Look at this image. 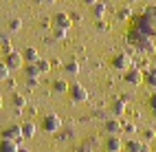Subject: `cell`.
Returning a JSON list of instances; mask_svg holds the SVG:
<instances>
[{"label": "cell", "mask_w": 156, "mask_h": 152, "mask_svg": "<svg viewBox=\"0 0 156 152\" xmlns=\"http://www.w3.org/2000/svg\"><path fill=\"white\" fill-rule=\"evenodd\" d=\"M92 13H95V18H103L106 16V5H101V2H97V5H92Z\"/></svg>", "instance_id": "18"}, {"label": "cell", "mask_w": 156, "mask_h": 152, "mask_svg": "<svg viewBox=\"0 0 156 152\" xmlns=\"http://www.w3.org/2000/svg\"><path fill=\"white\" fill-rule=\"evenodd\" d=\"M0 108H2V99H0Z\"/></svg>", "instance_id": "34"}, {"label": "cell", "mask_w": 156, "mask_h": 152, "mask_svg": "<svg viewBox=\"0 0 156 152\" xmlns=\"http://www.w3.org/2000/svg\"><path fill=\"white\" fill-rule=\"evenodd\" d=\"M66 31H68V29L55 27V29H53V38H55V40H64V38H66Z\"/></svg>", "instance_id": "21"}, {"label": "cell", "mask_w": 156, "mask_h": 152, "mask_svg": "<svg viewBox=\"0 0 156 152\" xmlns=\"http://www.w3.org/2000/svg\"><path fill=\"white\" fill-rule=\"evenodd\" d=\"M123 148H126V152H147V146L141 143V141H136V139H130Z\"/></svg>", "instance_id": "9"}, {"label": "cell", "mask_w": 156, "mask_h": 152, "mask_svg": "<svg viewBox=\"0 0 156 152\" xmlns=\"http://www.w3.org/2000/svg\"><path fill=\"white\" fill-rule=\"evenodd\" d=\"M53 90H55V93H68V84L64 82V79H55V82H53Z\"/></svg>", "instance_id": "17"}, {"label": "cell", "mask_w": 156, "mask_h": 152, "mask_svg": "<svg viewBox=\"0 0 156 152\" xmlns=\"http://www.w3.org/2000/svg\"><path fill=\"white\" fill-rule=\"evenodd\" d=\"M20 29H22V20H20V18L9 20V31H11V33H18Z\"/></svg>", "instance_id": "19"}, {"label": "cell", "mask_w": 156, "mask_h": 152, "mask_svg": "<svg viewBox=\"0 0 156 152\" xmlns=\"http://www.w3.org/2000/svg\"><path fill=\"white\" fill-rule=\"evenodd\" d=\"M132 16V9L130 7H126V9H121V11H119V20H128Z\"/></svg>", "instance_id": "25"}, {"label": "cell", "mask_w": 156, "mask_h": 152, "mask_svg": "<svg viewBox=\"0 0 156 152\" xmlns=\"http://www.w3.org/2000/svg\"><path fill=\"white\" fill-rule=\"evenodd\" d=\"M145 84L152 86V88H156V66H152V68L145 71Z\"/></svg>", "instance_id": "14"}, {"label": "cell", "mask_w": 156, "mask_h": 152, "mask_svg": "<svg viewBox=\"0 0 156 152\" xmlns=\"http://www.w3.org/2000/svg\"><path fill=\"white\" fill-rule=\"evenodd\" d=\"M22 55H24V62H29V64H35L37 60H40V53H37V49H33V46L24 49V51H22Z\"/></svg>", "instance_id": "11"}, {"label": "cell", "mask_w": 156, "mask_h": 152, "mask_svg": "<svg viewBox=\"0 0 156 152\" xmlns=\"http://www.w3.org/2000/svg\"><path fill=\"white\" fill-rule=\"evenodd\" d=\"M128 2H139V0H128Z\"/></svg>", "instance_id": "33"}, {"label": "cell", "mask_w": 156, "mask_h": 152, "mask_svg": "<svg viewBox=\"0 0 156 152\" xmlns=\"http://www.w3.org/2000/svg\"><path fill=\"white\" fill-rule=\"evenodd\" d=\"M112 66L117 68V71H128V68L132 66V60H130V55H128V53H119V55H114Z\"/></svg>", "instance_id": "5"}, {"label": "cell", "mask_w": 156, "mask_h": 152, "mask_svg": "<svg viewBox=\"0 0 156 152\" xmlns=\"http://www.w3.org/2000/svg\"><path fill=\"white\" fill-rule=\"evenodd\" d=\"M103 128H106V132H110V135H119L121 130H123V126H121L119 119H108L106 124H103Z\"/></svg>", "instance_id": "7"}, {"label": "cell", "mask_w": 156, "mask_h": 152, "mask_svg": "<svg viewBox=\"0 0 156 152\" xmlns=\"http://www.w3.org/2000/svg\"><path fill=\"white\" fill-rule=\"evenodd\" d=\"M20 146H18V141L13 139H2L0 141V152H18Z\"/></svg>", "instance_id": "10"}, {"label": "cell", "mask_w": 156, "mask_h": 152, "mask_svg": "<svg viewBox=\"0 0 156 152\" xmlns=\"http://www.w3.org/2000/svg\"><path fill=\"white\" fill-rule=\"evenodd\" d=\"M2 137H5V139H13V141H18V143H20V141L24 139V135H22V126H16V124H13V126L5 128Z\"/></svg>", "instance_id": "6"}, {"label": "cell", "mask_w": 156, "mask_h": 152, "mask_svg": "<svg viewBox=\"0 0 156 152\" xmlns=\"http://www.w3.org/2000/svg\"><path fill=\"white\" fill-rule=\"evenodd\" d=\"M24 73H27V77H40L42 73H40V68H37V64H27L24 66Z\"/></svg>", "instance_id": "16"}, {"label": "cell", "mask_w": 156, "mask_h": 152, "mask_svg": "<svg viewBox=\"0 0 156 152\" xmlns=\"http://www.w3.org/2000/svg\"><path fill=\"white\" fill-rule=\"evenodd\" d=\"M18 152H31V150H27V148H20V150H18Z\"/></svg>", "instance_id": "32"}, {"label": "cell", "mask_w": 156, "mask_h": 152, "mask_svg": "<svg viewBox=\"0 0 156 152\" xmlns=\"http://www.w3.org/2000/svg\"><path fill=\"white\" fill-rule=\"evenodd\" d=\"M64 68H66V73H70V75H77L79 73V64L77 62H68Z\"/></svg>", "instance_id": "22"}, {"label": "cell", "mask_w": 156, "mask_h": 152, "mask_svg": "<svg viewBox=\"0 0 156 152\" xmlns=\"http://www.w3.org/2000/svg\"><path fill=\"white\" fill-rule=\"evenodd\" d=\"M126 82L132 84V86H139V84L145 82V73H143L139 66H130V68L126 71Z\"/></svg>", "instance_id": "3"}, {"label": "cell", "mask_w": 156, "mask_h": 152, "mask_svg": "<svg viewBox=\"0 0 156 152\" xmlns=\"http://www.w3.org/2000/svg\"><path fill=\"white\" fill-rule=\"evenodd\" d=\"M68 95H70V99L75 101V104H81V101H88V90L81 86V84H70L68 86Z\"/></svg>", "instance_id": "1"}, {"label": "cell", "mask_w": 156, "mask_h": 152, "mask_svg": "<svg viewBox=\"0 0 156 152\" xmlns=\"http://www.w3.org/2000/svg\"><path fill=\"white\" fill-rule=\"evenodd\" d=\"M13 106H16V108H24V106H27V99H24L22 95H16V97H13Z\"/></svg>", "instance_id": "24"}, {"label": "cell", "mask_w": 156, "mask_h": 152, "mask_svg": "<svg viewBox=\"0 0 156 152\" xmlns=\"http://www.w3.org/2000/svg\"><path fill=\"white\" fill-rule=\"evenodd\" d=\"M40 2H46V5H53V2H57V0H40Z\"/></svg>", "instance_id": "31"}, {"label": "cell", "mask_w": 156, "mask_h": 152, "mask_svg": "<svg viewBox=\"0 0 156 152\" xmlns=\"http://www.w3.org/2000/svg\"><path fill=\"white\" fill-rule=\"evenodd\" d=\"M145 18H147V20H152V22L156 24V7H152V9H147V13H145Z\"/></svg>", "instance_id": "26"}, {"label": "cell", "mask_w": 156, "mask_h": 152, "mask_svg": "<svg viewBox=\"0 0 156 152\" xmlns=\"http://www.w3.org/2000/svg\"><path fill=\"white\" fill-rule=\"evenodd\" d=\"M37 68H40V73H48L51 71V62H46V60H37Z\"/></svg>", "instance_id": "20"}, {"label": "cell", "mask_w": 156, "mask_h": 152, "mask_svg": "<svg viewBox=\"0 0 156 152\" xmlns=\"http://www.w3.org/2000/svg\"><path fill=\"white\" fill-rule=\"evenodd\" d=\"M106 148H108V152H121L123 143H121V139H119L117 135H112V137L108 139V143H106Z\"/></svg>", "instance_id": "12"}, {"label": "cell", "mask_w": 156, "mask_h": 152, "mask_svg": "<svg viewBox=\"0 0 156 152\" xmlns=\"http://www.w3.org/2000/svg\"><path fill=\"white\" fill-rule=\"evenodd\" d=\"M123 130H126L128 135H134V132H136V126H134V124H126V126H123Z\"/></svg>", "instance_id": "27"}, {"label": "cell", "mask_w": 156, "mask_h": 152, "mask_svg": "<svg viewBox=\"0 0 156 152\" xmlns=\"http://www.w3.org/2000/svg\"><path fill=\"white\" fill-rule=\"evenodd\" d=\"M53 22H55V27H62V29H70V24H73V18H70L68 13H57V16L53 18Z\"/></svg>", "instance_id": "8"}, {"label": "cell", "mask_w": 156, "mask_h": 152, "mask_svg": "<svg viewBox=\"0 0 156 152\" xmlns=\"http://www.w3.org/2000/svg\"><path fill=\"white\" fill-rule=\"evenodd\" d=\"M143 137H145V141H152V139L156 137V130H145Z\"/></svg>", "instance_id": "28"}, {"label": "cell", "mask_w": 156, "mask_h": 152, "mask_svg": "<svg viewBox=\"0 0 156 152\" xmlns=\"http://www.w3.org/2000/svg\"><path fill=\"white\" fill-rule=\"evenodd\" d=\"M84 5H88V7H92V5H97V0H84Z\"/></svg>", "instance_id": "30"}, {"label": "cell", "mask_w": 156, "mask_h": 152, "mask_svg": "<svg viewBox=\"0 0 156 152\" xmlns=\"http://www.w3.org/2000/svg\"><path fill=\"white\" fill-rule=\"evenodd\" d=\"M9 71H11V68H9L5 62L2 64H0V82H5V79H9Z\"/></svg>", "instance_id": "23"}, {"label": "cell", "mask_w": 156, "mask_h": 152, "mask_svg": "<svg viewBox=\"0 0 156 152\" xmlns=\"http://www.w3.org/2000/svg\"><path fill=\"white\" fill-rule=\"evenodd\" d=\"M150 104H152V113H154V117H156V95L152 97V101H150Z\"/></svg>", "instance_id": "29"}, {"label": "cell", "mask_w": 156, "mask_h": 152, "mask_svg": "<svg viewBox=\"0 0 156 152\" xmlns=\"http://www.w3.org/2000/svg\"><path fill=\"white\" fill-rule=\"evenodd\" d=\"M112 113L117 115V117H121L123 113H126V101H123V99H119V101H114V104H112Z\"/></svg>", "instance_id": "15"}, {"label": "cell", "mask_w": 156, "mask_h": 152, "mask_svg": "<svg viewBox=\"0 0 156 152\" xmlns=\"http://www.w3.org/2000/svg\"><path fill=\"white\" fill-rule=\"evenodd\" d=\"M59 128H62V119L57 115H46L42 119V130L44 132H57Z\"/></svg>", "instance_id": "4"}, {"label": "cell", "mask_w": 156, "mask_h": 152, "mask_svg": "<svg viewBox=\"0 0 156 152\" xmlns=\"http://www.w3.org/2000/svg\"><path fill=\"white\" fill-rule=\"evenodd\" d=\"M5 64L11 68V71H18L24 66V55L18 53V51H9V53L5 55Z\"/></svg>", "instance_id": "2"}, {"label": "cell", "mask_w": 156, "mask_h": 152, "mask_svg": "<svg viewBox=\"0 0 156 152\" xmlns=\"http://www.w3.org/2000/svg\"><path fill=\"white\" fill-rule=\"evenodd\" d=\"M35 132H37V126L33 124V121H24V124H22V135H24V139L35 137Z\"/></svg>", "instance_id": "13"}]
</instances>
